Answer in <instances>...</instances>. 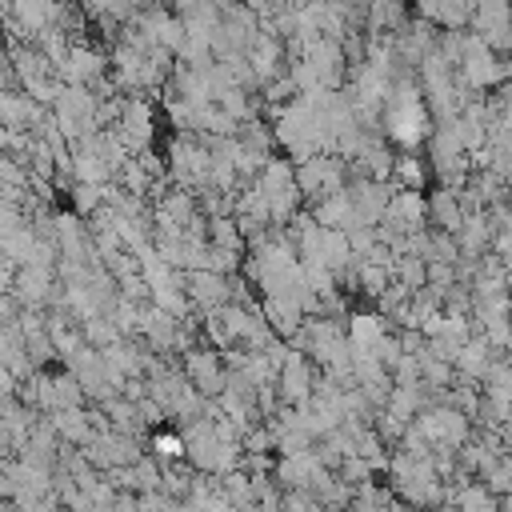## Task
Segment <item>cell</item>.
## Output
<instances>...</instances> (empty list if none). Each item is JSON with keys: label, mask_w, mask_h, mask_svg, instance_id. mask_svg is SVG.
<instances>
[{"label": "cell", "mask_w": 512, "mask_h": 512, "mask_svg": "<svg viewBox=\"0 0 512 512\" xmlns=\"http://www.w3.org/2000/svg\"><path fill=\"white\" fill-rule=\"evenodd\" d=\"M388 480H392V492L408 504V508H436L448 500V488L444 480L436 476L432 460H416V456H404L396 452L388 460Z\"/></svg>", "instance_id": "1"}, {"label": "cell", "mask_w": 512, "mask_h": 512, "mask_svg": "<svg viewBox=\"0 0 512 512\" xmlns=\"http://www.w3.org/2000/svg\"><path fill=\"white\" fill-rule=\"evenodd\" d=\"M384 128L404 148H416L420 140L432 136V120H428V104H424L420 88H412V84L392 88V96L384 104Z\"/></svg>", "instance_id": "2"}, {"label": "cell", "mask_w": 512, "mask_h": 512, "mask_svg": "<svg viewBox=\"0 0 512 512\" xmlns=\"http://www.w3.org/2000/svg\"><path fill=\"white\" fill-rule=\"evenodd\" d=\"M272 480L284 488V492H312L316 500L324 496V488L336 480L332 468L316 456V448H304V452H288L272 464Z\"/></svg>", "instance_id": "3"}, {"label": "cell", "mask_w": 512, "mask_h": 512, "mask_svg": "<svg viewBox=\"0 0 512 512\" xmlns=\"http://www.w3.org/2000/svg\"><path fill=\"white\" fill-rule=\"evenodd\" d=\"M412 428H416L432 448H452V452L464 448L468 436H472L468 416L456 412V408H448V404H432V408H424V412L412 420Z\"/></svg>", "instance_id": "4"}, {"label": "cell", "mask_w": 512, "mask_h": 512, "mask_svg": "<svg viewBox=\"0 0 512 512\" xmlns=\"http://www.w3.org/2000/svg\"><path fill=\"white\" fill-rule=\"evenodd\" d=\"M296 188L320 204V200L344 192V164L336 156H308L296 168Z\"/></svg>", "instance_id": "5"}, {"label": "cell", "mask_w": 512, "mask_h": 512, "mask_svg": "<svg viewBox=\"0 0 512 512\" xmlns=\"http://www.w3.org/2000/svg\"><path fill=\"white\" fill-rule=\"evenodd\" d=\"M84 456H88V464L96 468V472H112V468H128V464H136L144 452H140V444H136V436H124V432H100L88 448H80Z\"/></svg>", "instance_id": "6"}, {"label": "cell", "mask_w": 512, "mask_h": 512, "mask_svg": "<svg viewBox=\"0 0 512 512\" xmlns=\"http://www.w3.org/2000/svg\"><path fill=\"white\" fill-rule=\"evenodd\" d=\"M472 24H476V36L492 52L512 48V4L508 0H480L472 8Z\"/></svg>", "instance_id": "7"}, {"label": "cell", "mask_w": 512, "mask_h": 512, "mask_svg": "<svg viewBox=\"0 0 512 512\" xmlns=\"http://www.w3.org/2000/svg\"><path fill=\"white\" fill-rule=\"evenodd\" d=\"M184 372H188V384H192L200 396H220L224 384H228L224 356H220L216 348H188V352H184Z\"/></svg>", "instance_id": "8"}, {"label": "cell", "mask_w": 512, "mask_h": 512, "mask_svg": "<svg viewBox=\"0 0 512 512\" xmlns=\"http://www.w3.org/2000/svg\"><path fill=\"white\" fill-rule=\"evenodd\" d=\"M276 388H280V400L288 408H304L316 392V376H312V364L300 356V352H288V360L280 364L276 372Z\"/></svg>", "instance_id": "9"}, {"label": "cell", "mask_w": 512, "mask_h": 512, "mask_svg": "<svg viewBox=\"0 0 512 512\" xmlns=\"http://www.w3.org/2000/svg\"><path fill=\"white\" fill-rule=\"evenodd\" d=\"M184 292H188V300H192L196 308L216 312V308L228 304V276L216 272V268H196V272L184 276Z\"/></svg>", "instance_id": "10"}, {"label": "cell", "mask_w": 512, "mask_h": 512, "mask_svg": "<svg viewBox=\"0 0 512 512\" xmlns=\"http://www.w3.org/2000/svg\"><path fill=\"white\" fill-rule=\"evenodd\" d=\"M464 216H468V212H464L456 188H436V192H432V200H428V220L436 224V232L456 236L460 224H464Z\"/></svg>", "instance_id": "11"}, {"label": "cell", "mask_w": 512, "mask_h": 512, "mask_svg": "<svg viewBox=\"0 0 512 512\" xmlns=\"http://www.w3.org/2000/svg\"><path fill=\"white\" fill-rule=\"evenodd\" d=\"M264 320L276 336H292L304 324V304L292 296H264Z\"/></svg>", "instance_id": "12"}, {"label": "cell", "mask_w": 512, "mask_h": 512, "mask_svg": "<svg viewBox=\"0 0 512 512\" xmlns=\"http://www.w3.org/2000/svg\"><path fill=\"white\" fill-rule=\"evenodd\" d=\"M492 352H496V348H492L484 336H480V340H468V344L460 348V356H456V364H452V368H456L468 384H472V380H484V376L492 372V364H496V360H492Z\"/></svg>", "instance_id": "13"}, {"label": "cell", "mask_w": 512, "mask_h": 512, "mask_svg": "<svg viewBox=\"0 0 512 512\" xmlns=\"http://www.w3.org/2000/svg\"><path fill=\"white\" fill-rule=\"evenodd\" d=\"M48 296H52V280H48V268L24 264V268H20V276H16V300H20V304H32V308H40Z\"/></svg>", "instance_id": "14"}, {"label": "cell", "mask_w": 512, "mask_h": 512, "mask_svg": "<svg viewBox=\"0 0 512 512\" xmlns=\"http://www.w3.org/2000/svg\"><path fill=\"white\" fill-rule=\"evenodd\" d=\"M492 240V228H488V216L484 212H472V216H464V224H460V232H456V248L464 252V256H480V248Z\"/></svg>", "instance_id": "15"}, {"label": "cell", "mask_w": 512, "mask_h": 512, "mask_svg": "<svg viewBox=\"0 0 512 512\" xmlns=\"http://www.w3.org/2000/svg\"><path fill=\"white\" fill-rule=\"evenodd\" d=\"M480 484L500 500V496H512V452H500L484 472H480Z\"/></svg>", "instance_id": "16"}, {"label": "cell", "mask_w": 512, "mask_h": 512, "mask_svg": "<svg viewBox=\"0 0 512 512\" xmlns=\"http://www.w3.org/2000/svg\"><path fill=\"white\" fill-rule=\"evenodd\" d=\"M32 116H36V104L32 100H24V96H0V124L24 128Z\"/></svg>", "instance_id": "17"}, {"label": "cell", "mask_w": 512, "mask_h": 512, "mask_svg": "<svg viewBox=\"0 0 512 512\" xmlns=\"http://www.w3.org/2000/svg\"><path fill=\"white\" fill-rule=\"evenodd\" d=\"M392 176H396L400 188L420 192V184H424V164H420L416 156H400V160H392Z\"/></svg>", "instance_id": "18"}, {"label": "cell", "mask_w": 512, "mask_h": 512, "mask_svg": "<svg viewBox=\"0 0 512 512\" xmlns=\"http://www.w3.org/2000/svg\"><path fill=\"white\" fill-rule=\"evenodd\" d=\"M148 448H152V456H156L160 464L184 460V436H180V432H156V436L148 440Z\"/></svg>", "instance_id": "19"}, {"label": "cell", "mask_w": 512, "mask_h": 512, "mask_svg": "<svg viewBox=\"0 0 512 512\" xmlns=\"http://www.w3.org/2000/svg\"><path fill=\"white\" fill-rule=\"evenodd\" d=\"M0 512H16V500H4L0 496Z\"/></svg>", "instance_id": "20"}]
</instances>
